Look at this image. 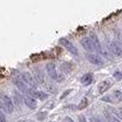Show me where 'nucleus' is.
<instances>
[{
  "mask_svg": "<svg viewBox=\"0 0 122 122\" xmlns=\"http://www.w3.org/2000/svg\"><path fill=\"white\" fill-rule=\"evenodd\" d=\"M0 101H1L2 105H4V107H5L6 112L13 113V111H14V102H13V99H11L9 96L2 94V95L0 96Z\"/></svg>",
  "mask_w": 122,
  "mask_h": 122,
  "instance_id": "obj_1",
  "label": "nucleus"
},
{
  "mask_svg": "<svg viewBox=\"0 0 122 122\" xmlns=\"http://www.w3.org/2000/svg\"><path fill=\"white\" fill-rule=\"evenodd\" d=\"M46 71H47V74L49 75L50 79L56 80V81L62 80V76H59V74L57 73V70H56V66L54 63H48L46 65Z\"/></svg>",
  "mask_w": 122,
  "mask_h": 122,
  "instance_id": "obj_2",
  "label": "nucleus"
},
{
  "mask_svg": "<svg viewBox=\"0 0 122 122\" xmlns=\"http://www.w3.org/2000/svg\"><path fill=\"white\" fill-rule=\"evenodd\" d=\"M26 94L29 96H31L33 98L36 99H40V101H45L48 98V94H46L45 91H40V90H37L36 88H29L26 91Z\"/></svg>",
  "mask_w": 122,
  "mask_h": 122,
  "instance_id": "obj_3",
  "label": "nucleus"
},
{
  "mask_svg": "<svg viewBox=\"0 0 122 122\" xmlns=\"http://www.w3.org/2000/svg\"><path fill=\"white\" fill-rule=\"evenodd\" d=\"M21 79L26 83L29 87H31V88H37L38 87V83L37 80L34 79V76L31 74V73H29V72H23L21 75Z\"/></svg>",
  "mask_w": 122,
  "mask_h": 122,
  "instance_id": "obj_4",
  "label": "nucleus"
},
{
  "mask_svg": "<svg viewBox=\"0 0 122 122\" xmlns=\"http://www.w3.org/2000/svg\"><path fill=\"white\" fill-rule=\"evenodd\" d=\"M59 43H61V45H62L66 50H69L71 54H73V55H75V56H78V55H79V51H78L76 47H75L74 45L71 42L70 40L65 39V38H62V39H59Z\"/></svg>",
  "mask_w": 122,
  "mask_h": 122,
  "instance_id": "obj_5",
  "label": "nucleus"
},
{
  "mask_svg": "<svg viewBox=\"0 0 122 122\" xmlns=\"http://www.w3.org/2000/svg\"><path fill=\"white\" fill-rule=\"evenodd\" d=\"M86 58L89 63L94 64V65H103L104 64V59L102 58L101 55L98 54H95V53H89L86 55Z\"/></svg>",
  "mask_w": 122,
  "mask_h": 122,
  "instance_id": "obj_6",
  "label": "nucleus"
},
{
  "mask_svg": "<svg viewBox=\"0 0 122 122\" xmlns=\"http://www.w3.org/2000/svg\"><path fill=\"white\" fill-rule=\"evenodd\" d=\"M108 49L113 55H115L117 57H122V45L119 43L117 41H112L108 45Z\"/></svg>",
  "mask_w": 122,
  "mask_h": 122,
  "instance_id": "obj_7",
  "label": "nucleus"
},
{
  "mask_svg": "<svg viewBox=\"0 0 122 122\" xmlns=\"http://www.w3.org/2000/svg\"><path fill=\"white\" fill-rule=\"evenodd\" d=\"M80 43H81V46L85 48V50H87V51H90V53L95 51V46H94V43H92L90 38H83V39H81Z\"/></svg>",
  "mask_w": 122,
  "mask_h": 122,
  "instance_id": "obj_8",
  "label": "nucleus"
},
{
  "mask_svg": "<svg viewBox=\"0 0 122 122\" xmlns=\"http://www.w3.org/2000/svg\"><path fill=\"white\" fill-rule=\"evenodd\" d=\"M111 87H112V81L110 79L103 80L101 83L98 85V92H99V94H104V92H106Z\"/></svg>",
  "mask_w": 122,
  "mask_h": 122,
  "instance_id": "obj_9",
  "label": "nucleus"
},
{
  "mask_svg": "<svg viewBox=\"0 0 122 122\" xmlns=\"http://www.w3.org/2000/svg\"><path fill=\"white\" fill-rule=\"evenodd\" d=\"M23 102H24V104H25L29 108H31V110H34V108H37V106H38L37 99L29 95L25 96V97L23 98Z\"/></svg>",
  "mask_w": 122,
  "mask_h": 122,
  "instance_id": "obj_10",
  "label": "nucleus"
},
{
  "mask_svg": "<svg viewBox=\"0 0 122 122\" xmlns=\"http://www.w3.org/2000/svg\"><path fill=\"white\" fill-rule=\"evenodd\" d=\"M14 83H15V86L18 88V90L22 91V92H25V94H26L27 89L30 88L22 79H14Z\"/></svg>",
  "mask_w": 122,
  "mask_h": 122,
  "instance_id": "obj_11",
  "label": "nucleus"
},
{
  "mask_svg": "<svg viewBox=\"0 0 122 122\" xmlns=\"http://www.w3.org/2000/svg\"><path fill=\"white\" fill-rule=\"evenodd\" d=\"M89 38L91 39V41H92L94 46H95V50H96V51H98V53H103V49H102V46H101V42H99V39H98V37L96 36L95 33H91Z\"/></svg>",
  "mask_w": 122,
  "mask_h": 122,
  "instance_id": "obj_12",
  "label": "nucleus"
},
{
  "mask_svg": "<svg viewBox=\"0 0 122 122\" xmlns=\"http://www.w3.org/2000/svg\"><path fill=\"white\" fill-rule=\"evenodd\" d=\"M104 117L106 119L107 122H121V120L117 117L112 112H110L108 110H104Z\"/></svg>",
  "mask_w": 122,
  "mask_h": 122,
  "instance_id": "obj_13",
  "label": "nucleus"
},
{
  "mask_svg": "<svg viewBox=\"0 0 122 122\" xmlns=\"http://www.w3.org/2000/svg\"><path fill=\"white\" fill-rule=\"evenodd\" d=\"M92 80H94V74L92 73H86L81 78V83L83 86H89L92 82Z\"/></svg>",
  "mask_w": 122,
  "mask_h": 122,
  "instance_id": "obj_14",
  "label": "nucleus"
},
{
  "mask_svg": "<svg viewBox=\"0 0 122 122\" xmlns=\"http://www.w3.org/2000/svg\"><path fill=\"white\" fill-rule=\"evenodd\" d=\"M34 79L37 80L38 83H40V85H42V83H45V76H43V73L40 71V70H34Z\"/></svg>",
  "mask_w": 122,
  "mask_h": 122,
  "instance_id": "obj_15",
  "label": "nucleus"
},
{
  "mask_svg": "<svg viewBox=\"0 0 122 122\" xmlns=\"http://www.w3.org/2000/svg\"><path fill=\"white\" fill-rule=\"evenodd\" d=\"M112 96H113V98H114L115 102H122V91L121 90H119V89L114 90Z\"/></svg>",
  "mask_w": 122,
  "mask_h": 122,
  "instance_id": "obj_16",
  "label": "nucleus"
},
{
  "mask_svg": "<svg viewBox=\"0 0 122 122\" xmlns=\"http://www.w3.org/2000/svg\"><path fill=\"white\" fill-rule=\"evenodd\" d=\"M13 102H14V104H16V105H21V103H22V96L20 92H14V98H13Z\"/></svg>",
  "mask_w": 122,
  "mask_h": 122,
  "instance_id": "obj_17",
  "label": "nucleus"
},
{
  "mask_svg": "<svg viewBox=\"0 0 122 122\" xmlns=\"http://www.w3.org/2000/svg\"><path fill=\"white\" fill-rule=\"evenodd\" d=\"M112 113L120 120H122V108H112Z\"/></svg>",
  "mask_w": 122,
  "mask_h": 122,
  "instance_id": "obj_18",
  "label": "nucleus"
},
{
  "mask_svg": "<svg viewBox=\"0 0 122 122\" xmlns=\"http://www.w3.org/2000/svg\"><path fill=\"white\" fill-rule=\"evenodd\" d=\"M87 105H88V99H87L86 97H83V98L81 99V102H80V104H79V110H82V108L87 107Z\"/></svg>",
  "mask_w": 122,
  "mask_h": 122,
  "instance_id": "obj_19",
  "label": "nucleus"
},
{
  "mask_svg": "<svg viewBox=\"0 0 122 122\" xmlns=\"http://www.w3.org/2000/svg\"><path fill=\"white\" fill-rule=\"evenodd\" d=\"M102 101L103 102H107V103H114V98H113V96H105V97H103L102 98Z\"/></svg>",
  "mask_w": 122,
  "mask_h": 122,
  "instance_id": "obj_20",
  "label": "nucleus"
},
{
  "mask_svg": "<svg viewBox=\"0 0 122 122\" xmlns=\"http://www.w3.org/2000/svg\"><path fill=\"white\" fill-rule=\"evenodd\" d=\"M113 76H114V79L115 80H122V72H120V71H115L114 72V74H113Z\"/></svg>",
  "mask_w": 122,
  "mask_h": 122,
  "instance_id": "obj_21",
  "label": "nucleus"
},
{
  "mask_svg": "<svg viewBox=\"0 0 122 122\" xmlns=\"http://www.w3.org/2000/svg\"><path fill=\"white\" fill-rule=\"evenodd\" d=\"M0 122H6V115L1 110H0Z\"/></svg>",
  "mask_w": 122,
  "mask_h": 122,
  "instance_id": "obj_22",
  "label": "nucleus"
},
{
  "mask_svg": "<svg viewBox=\"0 0 122 122\" xmlns=\"http://www.w3.org/2000/svg\"><path fill=\"white\" fill-rule=\"evenodd\" d=\"M47 117V112H43V113H40V114H38V117H39V120H43V117Z\"/></svg>",
  "mask_w": 122,
  "mask_h": 122,
  "instance_id": "obj_23",
  "label": "nucleus"
},
{
  "mask_svg": "<svg viewBox=\"0 0 122 122\" xmlns=\"http://www.w3.org/2000/svg\"><path fill=\"white\" fill-rule=\"evenodd\" d=\"M79 122H88L85 115H79Z\"/></svg>",
  "mask_w": 122,
  "mask_h": 122,
  "instance_id": "obj_24",
  "label": "nucleus"
},
{
  "mask_svg": "<svg viewBox=\"0 0 122 122\" xmlns=\"http://www.w3.org/2000/svg\"><path fill=\"white\" fill-rule=\"evenodd\" d=\"M89 120H90V122H101V120H99L98 117H91Z\"/></svg>",
  "mask_w": 122,
  "mask_h": 122,
  "instance_id": "obj_25",
  "label": "nucleus"
},
{
  "mask_svg": "<svg viewBox=\"0 0 122 122\" xmlns=\"http://www.w3.org/2000/svg\"><path fill=\"white\" fill-rule=\"evenodd\" d=\"M64 122H74V121H73V119H71L70 117H66L64 119Z\"/></svg>",
  "mask_w": 122,
  "mask_h": 122,
  "instance_id": "obj_26",
  "label": "nucleus"
},
{
  "mask_svg": "<svg viewBox=\"0 0 122 122\" xmlns=\"http://www.w3.org/2000/svg\"><path fill=\"white\" fill-rule=\"evenodd\" d=\"M18 122H25V120H20Z\"/></svg>",
  "mask_w": 122,
  "mask_h": 122,
  "instance_id": "obj_27",
  "label": "nucleus"
}]
</instances>
